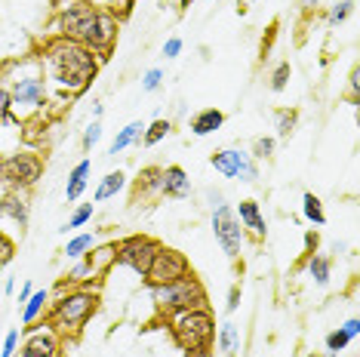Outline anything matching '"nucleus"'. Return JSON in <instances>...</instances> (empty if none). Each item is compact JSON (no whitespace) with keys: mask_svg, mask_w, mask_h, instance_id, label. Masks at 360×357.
I'll use <instances>...</instances> for the list:
<instances>
[{"mask_svg":"<svg viewBox=\"0 0 360 357\" xmlns=\"http://www.w3.org/2000/svg\"><path fill=\"white\" fill-rule=\"evenodd\" d=\"M40 65H44L46 84H53L59 89V96H71L75 99V96L86 93L89 84L96 80V74L102 68V59L89 46L77 44V40L53 34L50 40H44Z\"/></svg>","mask_w":360,"mask_h":357,"instance_id":"obj_1","label":"nucleus"},{"mask_svg":"<svg viewBox=\"0 0 360 357\" xmlns=\"http://www.w3.org/2000/svg\"><path fill=\"white\" fill-rule=\"evenodd\" d=\"M53 34L77 40V44L89 46V50L105 62L111 56L114 44H117L120 22L114 19L111 13L86 4V0H56Z\"/></svg>","mask_w":360,"mask_h":357,"instance_id":"obj_2","label":"nucleus"},{"mask_svg":"<svg viewBox=\"0 0 360 357\" xmlns=\"http://www.w3.org/2000/svg\"><path fill=\"white\" fill-rule=\"evenodd\" d=\"M96 308H99V293L96 290H86V287L68 290V293H62L46 308V327L56 336H77L84 330V323L96 314Z\"/></svg>","mask_w":360,"mask_h":357,"instance_id":"obj_3","label":"nucleus"},{"mask_svg":"<svg viewBox=\"0 0 360 357\" xmlns=\"http://www.w3.org/2000/svg\"><path fill=\"white\" fill-rule=\"evenodd\" d=\"M169 332H173L176 345L185 354H207L216 342V320H212L210 308H194V311L169 314Z\"/></svg>","mask_w":360,"mask_h":357,"instance_id":"obj_4","label":"nucleus"},{"mask_svg":"<svg viewBox=\"0 0 360 357\" xmlns=\"http://www.w3.org/2000/svg\"><path fill=\"white\" fill-rule=\"evenodd\" d=\"M151 302L160 314H179V311H194V308H207V290L198 274H185L182 280L160 283V287H148Z\"/></svg>","mask_w":360,"mask_h":357,"instance_id":"obj_5","label":"nucleus"},{"mask_svg":"<svg viewBox=\"0 0 360 357\" xmlns=\"http://www.w3.org/2000/svg\"><path fill=\"white\" fill-rule=\"evenodd\" d=\"M6 89H10V96H13V108H22L25 115H37V111H44L46 96H50V84H46V74H44L40 59H34L28 74H15Z\"/></svg>","mask_w":360,"mask_h":357,"instance_id":"obj_6","label":"nucleus"},{"mask_svg":"<svg viewBox=\"0 0 360 357\" xmlns=\"http://www.w3.org/2000/svg\"><path fill=\"white\" fill-rule=\"evenodd\" d=\"M44 176V157L37 151H13L0 157V185L13 191L34 188Z\"/></svg>","mask_w":360,"mask_h":357,"instance_id":"obj_7","label":"nucleus"},{"mask_svg":"<svg viewBox=\"0 0 360 357\" xmlns=\"http://www.w3.org/2000/svg\"><path fill=\"white\" fill-rule=\"evenodd\" d=\"M158 249H160V240L148 238V234H129V238L114 243V262L129 268V271L139 274V278H145Z\"/></svg>","mask_w":360,"mask_h":357,"instance_id":"obj_8","label":"nucleus"},{"mask_svg":"<svg viewBox=\"0 0 360 357\" xmlns=\"http://www.w3.org/2000/svg\"><path fill=\"white\" fill-rule=\"evenodd\" d=\"M210 167L216 169L219 176H225V178H240V182H247V185L259 182V164L252 160V154L243 151V148H219V151H212Z\"/></svg>","mask_w":360,"mask_h":357,"instance_id":"obj_9","label":"nucleus"},{"mask_svg":"<svg viewBox=\"0 0 360 357\" xmlns=\"http://www.w3.org/2000/svg\"><path fill=\"white\" fill-rule=\"evenodd\" d=\"M185 274H191V265H188L185 253H179V249L163 247V243H160V249L151 259L148 274H145V283H148V287H160V283L182 280Z\"/></svg>","mask_w":360,"mask_h":357,"instance_id":"obj_10","label":"nucleus"},{"mask_svg":"<svg viewBox=\"0 0 360 357\" xmlns=\"http://www.w3.org/2000/svg\"><path fill=\"white\" fill-rule=\"evenodd\" d=\"M212 234H216V243L222 247V253L231 259V262H237V259H240V249H243V228H240L234 209L228 204L212 209Z\"/></svg>","mask_w":360,"mask_h":357,"instance_id":"obj_11","label":"nucleus"},{"mask_svg":"<svg viewBox=\"0 0 360 357\" xmlns=\"http://www.w3.org/2000/svg\"><path fill=\"white\" fill-rule=\"evenodd\" d=\"M59 351H62L59 336L46 323L25 327V342L19 348V357H59Z\"/></svg>","mask_w":360,"mask_h":357,"instance_id":"obj_12","label":"nucleus"},{"mask_svg":"<svg viewBox=\"0 0 360 357\" xmlns=\"http://www.w3.org/2000/svg\"><path fill=\"white\" fill-rule=\"evenodd\" d=\"M0 216L15 222L19 228H28V219H31V204H28V191H13L6 188L0 194Z\"/></svg>","mask_w":360,"mask_h":357,"instance_id":"obj_13","label":"nucleus"},{"mask_svg":"<svg viewBox=\"0 0 360 357\" xmlns=\"http://www.w3.org/2000/svg\"><path fill=\"white\" fill-rule=\"evenodd\" d=\"M234 216H237V222H240V228L243 234H252L256 240H265L268 238V225H265V216H262V207L256 204V200H240L234 209Z\"/></svg>","mask_w":360,"mask_h":357,"instance_id":"obj_14","label":"nucleus"},{"mask_svg":"<svg viewBox=\"0 0 360 357\" xmlns=\"http://www.w3.org/2000/svg\"><path fill=\"white\" fill-rule=\"evenodd\" d=\"M160 197H169V200L191 197V178H188V173H185L182 167H163Z\"/></svg>","mask_w":360,"mask_h":357,"instance_id":"obj_15","label":"nucleus"},{"mask_svg":"<svg viewBox=\"0 0 360 357\" xmlns=\"http://www.w3.org/2000/svg\"><path fill=\"white\" fill-rule=\"evenodd\" d=\"M160 182H163V167H145L136 178V191H133V204L139 200H151L160 197Z\"/></svg>","mask_w":360,"mask_h":357,"instance_id":"obj_16","label":"nucleus"},{"mask_svg":"<svg viewBox=\"0 0 360 357\" xmlns=\"http://www.w3.org/2000/svg\"><path fill=\"white\" fill-rule=\"evenodd\" d=\"M89 173H93V160L84 157L80 164L68 173V185H65V197L75 204V200H80V194L86 191V182H89Z\"/></svg>","mask_w":360,"mask_h":357,"instance_id":"obj_17","label":"nucleus"},{"mask_svg":"<svg viewBox=\"0 0 360 357\" xmlns=\"http://www.w3.org/2000/svg\"><path fill=\"white\" fill-rule=\"evenodd\" d=\"M225 124V115L219 108H203V111H198V115L191 117V133L194 136H210V133H216L219 126Z\"/></svg>","mask_w":360,"mask_h":357,"instance_id":"obj_18","label":"nucleus"},{"mask_svg":"<svg viewBox=\"0 0 360 357\" xmlns=\"http://www.w3.org/2000/svg\"><path fill=\"white\" fill-rule=\"evenodd\" d=\"M142 133H145V124H142V120H133V124H127L117 136H114V142H111V157H117V154H124L127 148L139 145V142H142Z\"/></svg>","mask_w":360,"mask_h":357,"instance_id":"obj_19","label":"nucleus"},{"mask_svg":"<svg viewBox=\"0 0 360 357\" xmlns=\"http://www.w3.org/2000/svg\"><path fill=\"white\" fill-rule=\"evenodd\" d=\"M46 308H50V293H46V290H34V293L28 296V302L22 305V320H25V327H31V323H37L44 318Z\"/></svg>","mask_w":360,"mask_h":357,"instance_id":"obj_20","label":"nucleus"},{"mask_svg":"<svg viewBox=\"0 0 360 357\" xmlns=\"http://www.w3.org/2000/svg\"><path fill=\"white\" fill-rule=\"evenodd\" d=\"M216 345H219V351H222V357H234L237 351H240V330H237V323L225 320L222 327H219Z\"/></svg>","mask_w":360,"mask_h":357,"instance_id":"obj_21","label":"nucleus"},{"mask_svg":"<svg viewBox=\"0 0 360 357\" xmlns=\"http://www.w3.org/2000/svg\"><path fill=\"white\" fill-rule=\"evenodd\" d=\"M124 188H127V176L120 173V169H117V173H108V176H105L102 182H99V188H96V194H93V204H102V200L117 197V194L124 191Z\"/></svg>","mask_w":360,"mask_h":357,"instance_id":"obj_22","label":"nucleus"},{"mask_svg":"<svg viewBox=\"0 0 360 357\" xmlns=\"http://www.w3.org/2000/svg\"><path fill=\"white\" fill-rule=\"evenodd\" d=\"M308 274L314 278L317 287H326L333 278V259L330 256H321V253H311L308 256Z\"/></svg>","mask_w":360,"mask_h":357,"instance_id":"obj_23","label":"nucleus"},{"mask_svg":"<svg viewBox=\"0 0 360 357\" xmlns=\"http://www.w3.org/2000/svg\"><path fill=\"white\" fill-rule=\"evenodd\" d=\"M86 4H93V6H99V10L105 13H111L117 22H124L133 15V6H136V0H86Z\"/></svg>","mask_w":360,"mask_h":357,"instance_id":"obj_24","label":"nucleus"},{"mask_svg":"<svg viewBox=\"0 0 360 357\" xmlns=\"http://www.w3.org/2000/svg\"><path fill=\"white\" fill-rule=\"evenodd\" d=\"M169 129H173V124H169V120H163V117L151 120V124H145L142 145H145V148H154V145H158V142L167 139V136H169Z\"/></svg>","mask_w":360,"mask_h":357,"instance_id":"obj_25","label":"nucleus"},{"mask_svg":"<svg viewBox=\"0 0 360 357\" xmlns=\"http://www.w3.org/2000/svg\"><path fill=\"white\" fill-rule=\"evenodd\" d=\"M302 213H305L308 222L326 225V213H323V204H321V197H317V194H311V191L302 194Z\"/></svg>","mask_w":360,"mask_h":357,"instance_id":"obj_26","label":"nucleus"},{"mask_svg":"<svg viewBox=\"0 0 360 357\" xmlns=\"http://www.w3.org/2000/svg\"><path fill=\"white\" fill-rule=\"evenodd\" d=\"M296 124H299V111L296 108H281L274 117V129L281 139H290L292 133H296Z\"/></svg>","mask_w":360,"mask_h":357,"instance_id":"obj_27","label":"nucleus"},{"mask_svg":"<svg viewBox=\"0 0 360 357\" xmlns=\"http://www.w3.org/2000/svg\"><path fill=\"white\" fill-rule=\"evenodd\" d=\"M93 213H96V204H80V207H75V213L68 216V222L62 225V234H68V231H77V228H84V225L93 219Z\"/></svg>","mask_w":360,"mask_h":357,"instance_id":"obj_28","label":"nucleus"},{"mask_svg":"<svg viewBox=\"0 0 360 357\" xmlns=\"http://www.w3.org/2000/svg\"><path fill=\"white\" fill-rule=\"evenodd\" d=\"M93 247H96V234H93V231L77 234V238L68 240V247H65V256H68V259H80L84 253H89Z\"/></svg>","mask_w":360,"mask_h":357,"instance_id":"obj_29","label":"nucleus"},{"mask_svg":"<svg viewBox=\"0 0 360 357\" xmlns=\"http://www.w3.org/2000/svg\"><path fill=\"white\" fill-rule=\"evenodd\" d=\"M19 115H15V108H13V96H10V89L6 86H0V126L4 124H10V126H19Z\"/></svg>","mask_w":360,"mask_h":357,"instance_id":"obj_30","label":"nucleus"},{"mask_svg":"<svg viewBox=\"0 0 360 357\" xmlns=\"http://www.w3.org/2000/svg\"><path fill=\"white\" fill-rule=\"evenodd\" d=\"M290 74H292V68H290V62H277L274 65V71H271V93H283L286 86H290Z\"/></svg>","mask_w":360,"mask_h":357,"instance_id":"obj_31","label":"nucleus"},{"mask_svg":"<svg viewBox=\"0 0 360 357\" xmlns=\"http://www.w3.org/2000/svg\"><path fill=\"white\" fill-rule=\"evenodd\" d=\"M351 10H354V0H339V4H333V10L330 15H326V22L335 28V25H342V22L351 15Z\"/></svg>","mask_w":360,"mask_h":357,"instance_id":"obj_32","label":"nucleus"},{"mask_svg":"<svg viewBox=\"0 0 360 357\" xmlns=\"http://www.w3.org/2000/svg\"><path fill=\"white\" fill-rule=\"evenodd\" d=\"M252 160H268L274 154V139L271 136H259L256 142H252Z\"/></svg>","mask_w":360,"mask_h":357,"instance_id":"obj_33","label":"nucleus"},{"mask_svg":"<svg viewBox=\"0 0 360 357\" xmlns=\"http://www.w3.org/2000/svg\"><path fill=\"white\" fill-rule=\"evenodd\" d=\"M13 259H15V240L10 238V234L0 231V271H4Z\"/></svg>","mask_w":360,"mask_h":357,"instance_id":"obj_34","label":"nucleus"},{"mask_svg":"<svg viewBox=\"0 0 360 357\" xmlns=\"http://www.w3.org/2000/svg\"><path fill=\"white\" fill-rule=\"evenodd\" d=\"M348 342H351V339H348V332L342 327L333 330V332H326V351H345Z\"/></svg>","mask_w":360,"mask_h":357,"instance_id":"obj_35","label":"nucleus"},{"mask_svg":"<svg viewBox=\"0 0 360 357\" xmlns=\"http://www.w3.org/2000/svg\"><path fill=\"white\" fill-rule=\"evenodd\" d=\"M102 139V120H93L86 129H84V151H93Z\"/></svg>","mask_w":360,"mask_h":357,"instance_id":"obj_36","label":"nucleus"},{"mask_svg":"<svg viewBox=\"0 0 360 357\" xmlns=\"http://www.w3.org/2000/svg\"><path fill=\"white\" fill-rule=\"evenodd\" d=\"M160 84H163V71L160 68H148L142 74V89H145V93H158Z\"/></svg>","mask_w":360,"mask_h":357,"instance_id":"obj_37","label":"nucleus"},{"mask_svg":"<svg viewBox=\"0 0 360 357\" xmlns=\"http://www.w3.org/2000/svg\"><path fill=\"white\" fill-rule=\"evenodd\" d=\"M19 342H22V332L19 330H10L4 339V348H0V357H15V351H19Z\"/></svg>","mask_w":360,"mask_h":357,"instance_id":"obj_38","label":"nucleus"},{"mask_svg":"<svg viewBox=\"0 0 360 357\" xmlns=\"http://www.w3.org/2000/svg\"><path fill=\"white\" fill-rule=\"evenodd\" d=\"M179 53H182V37H169L167 44H163V56H167V59H179Z\"/></svg>","mask_w":360,"mask_h":357,"instance_id":"obj_39","label":"nucleus"},{"mask_svg":"<svg viewBox=\"0 0 360 357\" xmlns=\"http://www.w3.org/2000/svg\"><path fill=\"white\" fill-rule=\"evenodd\" d=\"M237 308H240V283H234L231 293H228V305H225V311H228V314H234Z\"/></svg>","mask_w":360,"mask_h":357,"instance_id":"obj_40","label":"nucleus"},{"mask_svg":"<svg viewBox=\"0 0 360 357\" xmlns=\"http://www.w3.org/2000/svg\"><path fill=\"white\" fill-rule=\"evenodd\" d=\"M348 332V339H357L360 336V320L357 318H351V320H345V327H342Z\"/></svg>","mask_w":360,"mask_h":357,"instance_id":"obj_41","label":"nucleus"},{"mask_svg":"<svg viewBox=\"0 0 360 357\" xmlns=\"http://www.w3.org/2000/svg\"><path fill=\"white\" fill-rule=\"evenodd\" d=\"M317 243H321V238H317L314 231H308V234H305V249H308V256L317 253Z\"/></svg>","mask_w":360,"mask_h":357,"instance_id":"obj_42","label":"nucleus"},{"mask_svg":"<svg viewBox=\"0 0 360 357\" xmlns=\"http://www.w3.org/2000/svg\"><path fill=\"white\" fill-rule=\"evenodd\" d=\"M207 194H210V207H212V209H216V207H222V204H225V197H222V191H212V188H210Z\"/></svg>","mask_w":360,"mask_h":357,"instance_id":"obj_43","label":"nucleus"},{"mask_svg":"<svg viewBox=\"0 0 360 357\" xmlns=\"http://www.w3.org/2000/svg\"><path fill=\"white\" fill-rule=\"evenodd\" d=\"M31 293H34V287H31V280H28V283H25V287H22V293H19V305H25Z\"/></svg>","mask_w":360,"mask_h":357,"instance_id":"obj_44","label":"nucleus"},{"mask_svg":"<svg viewBox=\"0 0 360 357\" xmlns=\"http://www.w3.org/2000/svg\"><path fill=\"white\" fill-rule=\"evenodd\" d=\"M351 99L357 102V68L351 71Z\"/></svg>","mask_w":360,"mask_h":357,"instance_id":"obj_45","label":"nucleus"},{"mask_svg":"<svg viewBox=\"0 0 360 357\" xmlns=\"http://www.w3.org/2000/svg\"><path fill=\"white\" fill-rule=\"evenodd\" d=\"M13 290H15V280H13V278H6V283H4V293H6V296H10V293H13Z\"/></svg>","mask_w":360,"mask_h":357,"instance_id":"obj_46","label":"nucleus"},{"mask_svg":"<svg viewBox=\"0 0 360 357\" xmlns=\"http://www.w3.org/2000/svg\"><path fill=\"white\" fill-rule=\"evenodd\" d=\"M102 117V102H93V120Z\"/></svg>","mask_w":360,"mask_h":357,"instance_id":"obj_47","label":"nucleus"},{"mask_svg":"<svg viewBox=\"0 0 360 357\" xmlns=\"http://www.w3.org/2000/svg\"><path fill=\"white\" fill-rule=\"evenodd\" d=\"M191 4H194V0H179V13H185Z\"/></svg>","mask_w":360,"mask_h":357,"instance_id":"obj_48","label":"nucleus"},{"mask_svg":"<svg viewBox=\"0 0 360 357\" xmlns=\"http://www.w3.org/2000/svg\"><path fill=\"white\" fill-rule=\"evenodd\" d=\"M311 4H317V0H302V6H311Z\"/></svg>","mask_w":360,"mask_h":357,"instance_id":"obj_49","label":"nucleus"},{"mask_svg":"<svg viewBox=\"0 0 360 357\" xmlns=\"http://www.w3.org/2000/svg\"><path fill=\"white\" fill-rule=\"evenodd\" d=\"M326 357H339V351H330V354H326Z\"/></svg>","mask_w":360,"mask_h":357,"instance_id":"obj_50","label":"nucleus"},{"mask_svg":"<svg viewBox=\"0 0 360 357\" xmlns=\"http://www.w3.org/2000/svg\"><path fill=\"white\" fill-rule=\"evenodd\" d=\"M308 357H321V354H308Z\"/></svg>","mask_w":360,"mask_h":357,"instance_id":"obj_51","label":"nucleus"}]
</instances>
